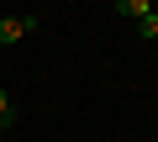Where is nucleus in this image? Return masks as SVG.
<instances>
[{
	"label": "nucleus",
	"mask_w": 158,
	"mask_h": 142,
	"mask_svg": "<svg viewBox=\"0 0 158 142\" xmlns=\"http://www.w3.org/2000/svg\"><path fill=\"white\" fill-rule=\"evenodd\" d=\"M27 32H37V16H0V42H21Z\"/></svg>",
	"instance_id": "1"
},
{
	"label": "nucleus",
	"mask_w": 158,
	"mask_h": 142,
	"mask_svg": "<svg viewBox=\"0 0 158 142\" xmlns=\"http://www.w3.org/2000/svg\"><path fill=\"white\" fill-rule=\"evenodd\" d=\"M6 126H11V116H0V137H6Z\"/></svg>",
	"instance_id": "4"
},
{
	"label": "nucleus",
	"mask_w": 158,
	"mask_h": 142,
	"mask_svg": "<svg viewBox=\"0 0 158 142\" xmlns=\"http://www.w3.org/2000/svg\"><path fill=\"white\" fill-rule=\"evenodd\" d=\"M0 116H11V95L6 90H0Z\"/></svg>",
	"instance_id": "3"
},
{
	"label": "nucleus",
	"mask_w": 158,
	"mask_h": 142,
	"mask_svg": "<svg viewBox=\"0 0 158 142\" xmlns=\"http://www.w3.org/2000/svg\"><path fill=\"white\" fill-rule=\"evenodd\" d=\"M116 16H127V21L137 26L142 16H153V0H116Z\"/></svg>",
	"instance_id": "2"
}]
</instances>
